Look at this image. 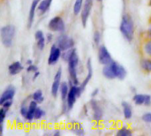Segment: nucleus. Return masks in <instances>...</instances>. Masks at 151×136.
I'll list each match as a JSON object with an SVG mask.
<instances>
[{
    "label": "nucleus",
    "mask_w": 151,
    "mask_h": 136,
    "mask_svg": "<svg viewBox=\"0 0 151 136\" xmlns=\"http://www.w3.org/2000/svg\"><path fill=\"white\" fill-rule=\"evenodd\" d=\"M37 71H38V68L35 65H27V73H35Z\"/></svg>",
    "instance_id": "nucleus-36"
},
{
    "label": "nucleus",
    "mask_w": 151,
    "mask_h": 136,
    "mask_svg": "<svg viewBox=\"0 0 151 136\" xmlns=\"http://www.w3.org/2000/svg\"><path fill=\"white\" fill-rule=\"evenodd\" d=\"M53 135H55V136L60 135V132H59L58 130H56V131L54 132V134H53Z\"/></svg>",
    "instance_id": "nucleus-43"
},
{
    "label": "nucleus",
    "mask_w": 151,
    "mask_h": 136,
    "mask_svg": "<svg viewBox=\"0 0 151 136\" xmlns=\"http://www.w3.org/2000/svg\"><path fill=\"white\" fill-rule=\"evenodd\" d=\"M75 51H76V50H75V49H73V48H72V49H70V50H65V51H64V53H63V55H62L63 59L65 60V61H68L69 58L72 57V55H73Z\"/></svg>",
    "instance_id": "nucleus-28"
},
{
    "label": "nucleus",
    "mask_w": 151,
    "mask_h": 136,
    "mask_svg": "<svg viewBox=\"0 0 151 136\" xmlns=\"http://www.w3.org/2000/svg\"><path fill=\"white\" fill-rule=\"evenodd\" d=\"M145 98L146 95H142V94H136L133 97V101L134 102L135 104L137 105H143L145 104Z\"/></svg>",
    "instance_id": "nucleus-23"
},
{
    "label": "nucleus",
    "mask_w": 151,
    "mask_h": 136,
    "mask_svg": "<svg viewBox=\"0 0 151 136\" xmlns=\"http://www.w3.org/2000/svg\"><path fill=\"white\" fill-rule=\"evenodd\" d=\"M61 49L58 45H52L50 48V52L48 58V64L50 65H54L58 63L61 57Z\"/></svg>",
    "instance_id": "nucleus-9"
},
{
    "label": "nucleus",
    "mask_w": 151,
    "mask_h": 136,
    "mask_svg": "<svg viewBox=\"0 0 151 136\" xmlns=\"http://www.w3.org/2000/svg\"><path fill=\"white\" fill-rule=\"evenodd\" d=\"M57 45L61 49L62 51H65L67 50L73 48L74 41L72 37H69L66 35H61L58 37Z\"/></svg>",
    "instance_id": "nucleus-6"
},
{
    "label": "nucleus",
    "mask_w": 151,
    "mask_h": 136,
    "mask_svg": "<svg viewBox=\"0 0 151 136\" xmlns=\"http://www.w3.org/2000/svg\"><path fill=\"white\" fill-rule=\"evenodd\" d=\"M32 98H33V100H35L38 104H42L44 101V97H43V95H42V91L40 90V89L35 90L33 93V95H32Z\"/></svg>",
    "instance_id": "nucleus-22"
},
{
    "label": "nucleus",
    "mask_w": 151,
    "mask_h": 136,
    "mask_svg": "<svg viewBox=\"0 0 151 136\" xmlns=\"http://www.w3.org/2000/svg\"><path fill=\"white\" fill-rule=\"evenodd\" d=\"M98 2H101V1H103V0H97Z\"/></svg>",
    "instance_id": "nucleus-46"
},
{
    "label": "nucleus",
    "mask_w": 151,
    "mask_h": 136,
    "mask_svg": "<svg viewBox=\"0 0 151 136\" xmlns=\"http://www.w3.org/2000/svg\"><path fill=\"white\" fill-rule=\"evenodd\" d=\"M50 4H50L48 0H41L40 3H39V4H38L37 10L39 11V12H40L41 14H43V13H45V12L50 9Z\"/></svg>",
    "instance_id": "nucleus-20"
},
{
    "label": "nucleus",
    "mask_w": 151,
    "mask_h": 136,
    "mask_svg": "<svg viewBox=\"0 0 151 136\" xmlns=\"http://www.w3.org/2000/svg\"><path fill=\"white\" fill-rule=\"evenodd\" d=\"M40 75V73L37 71V72H35V73H34V75H33V81H35L37 78H38V76Z\"/></svg>",
    "instance_id": "nucleus-39"
},
{
    "label": "nucleus",
    "mask_w": 151,
    "mask_h": 136,
    "mask_svg": "<svg viewBox=\"0 0 151 136\" xmlns=\"http://www.w3.org/2000/svg\"><path fill=\"white\" fill-rule=\"evenodd\" d=\"M93 8V0H85L82 10H81V23L83 27L87 26L88 19Z\"/></svg>",
    "instance_id": "nucleus-8"
},
{
    "label": "nucleus",
    "mask_w": 151,
    "mask_h": 136,
    "mask_svg": "<svg viewBox=\"0 0 151 136\" xmlns=\"http://www.w3.org/2000/svg\"><path fill=\"white\" fill-rule=\"evenodd\" d=\"M27 112H28V105L22 104L21 107H20V110H19V112H20L21 116L25 118L26 115H27Z\"/></svg>",
    "instance_id": "nucleus-33"
},
{
    "label": "nucleus",
    "mask_w": 151,
    "mask_h": 136,
    "mask_svg": "<svg viewBox=\"0 0 151 136\" xmlns=\"http://www.w3.org/2000/svg\"><path fill=\"white\" fill-rule=\"evenodd\" d=\"M48 27L52 32L62 33L65 29V24L64 19L60 16H56L49 21Z\"/></svg>",
    "instance_id": "nucleus-5"
},
{
    "label": "nucleus",
    "mask_w": 151,
    "mask_h": 136,
    "mask_svg": "<svg viewBox=\"0 0 151 136\" xmlns=\"http://www.w3.org/2000/svg\"><path fill=\"white\" fill-rule=\"evenodd\" d=\"M68 63V71L70 75V85L79 86V81L77 77V66L79 65V57L76 51L72 55V57L67 61Z\"/></svg>",
    "instance_id": "nucleus-2"
},
{
    "label": "nucleus",
    "mask_w": 151,
    "mask_h": 136,
    "mask_svg": "<svg viewBox=\"0 0 151 136\" xmlns=\"http://www.w3.org/2000/svg\"><path fill=\"white\" fill-rule=\"evenodd\" d=\"M119 30L126 40L131 42L134 36V25L133 19L129 14H125L122 17Z\"/></svg>",
    "instance_id": "nucleus-1"
},
{
    "label": "nucleus",
    "mask_w": 151,
    "mask_h": 136,
    "mask_svg": "<svg viewBox=\"0 0 151 136\" xmlns=\"http://www.w3.org/2000/svg\"><path fill=\"white\" fill-rule=\"evenodd\" d=\"M110 65H111V66L114 72L116 78H118L119 80H124L127 77V70L125 69V67L123 65H121L120 64H119L115 61H112Z\"/></svg>",
    "instance_id": "nucleus-11"
},
{
    "label": "nucleus",
    "mask_w": 151,
    "mask_h": 136,
    "mask_svg": "<svg viewBox=\"0 0 151 136\" xmlns=\"http://www.w3.org/2000/svg\"><path fill=\"white\" fill-rule=\"evenodd\" d=\"M41 0H33L31 6H30V10L28 12V19H27V27L30 28L33 25L34 19H35V12L38 8V4L40 3Z\"/></svg>",
    "instance_id": "nucleus-14"
},
{
    "label": "nucleus",
    "mask_w": 151,
    "mask_h": 136,
    "mask_svg": "<svg viewBox=\"0 0 151 136\" xmlns=\"http://www.w3.org/2000/svg\"><path fill=\"white\" fill-rule=\"evenodd\" d=\"M61 77H62V69L58 68L57 73H55L54 76V81L51 86V94L54 97H57L58 91L60 90V86H61Z\"/></svg>",
    "instance_id": "nucleus-10"
},
{
    "label": "nucleus",
    "mask_w": 151,
    "mask_h": 136,
    "mask_svg": "<svg viewBox=\"0 0 151 136\" xmlns=\"http://www.w3.org/2000/svg\"><path fill=\"white\" fill-rule=\"evenodd\" d=\"M37 41V47L40 50H42L45 47V42H46V39H45V36H42L38 39H36Z\"/></svg>",
    "instance_id": "nucleus-29"
},
{
    "label": "nucleus",
    "mask_w": 151,
    "mask_h": 136,
    "mask_svg": "<svg viewBox=\"0 0 151 136\" xmlns=\"http://www.w3.org/2000/svg\"><path fill=\"white\" fill-rule=\"evenodd\" d=\"M14 96H15V89L12 85L8 86L4 89V91L2 93V95H1V97H0V104L2 105L4 103H5L7 101H10V100H12L13 97H14Z\"/></svg>",
    "instance_id": "nucleus-13"
},
{
    "label": "nucleus",
    "mask_w": 151,
    "mask_h": 136,
    "mask_svg": "<svg viewBox=\"0 0 151 136\" xmlns=\"http://www.w3.org/2000/svg\"><path fill=\"white\" fill-rule=\"evenodd\" d=\"M45 114V112L42 110L41 108L37 107L35 112V119H41Z\"/></svg>",
    "instance_id": "nucleus-30"
},
{
    "label": "nucleus",
    "mask_w": 151,
    "mask_h": 136,
    "mask_svg": "<svg viewBox=\"0 0 151 136\" xmlns=\"http://www.w3.org/2000/svg\"><path fill=\"white\" fill-rule=\"evenodd\" d=\"M122 108H123V113H124L125 119H130L133 116V109H132L131 104L127 102H123Z\"/></svg>",
    "instance_id": "nucleus-18"
},
{
    "label": "nucleus",
    "mask_w": 151,
    "mask_h": 136,
    "mask_svg": "<svg viewBox=\"0 0 151 136\" xmlns=\"http://www.w3.org/2000/svg\"><path fill=\"white\" fill-rule=\"evenodd\" d=\"M98 60L104 65H110L113 61L108 49L104 45L100 46L98 49Z\"/></svg>",
    "instance_id": "nucleus-7"
},
{
    "label": "nucleus",
    "mask_w": 151,
    "mask_h": 136,
    "mask_svg": "<svg viewBox=\"0 0 151 136\" xmlns=\"http://www.w3.org/2000/svg\"><path fill=\"white\" fill-rule=\"evenodd\" d=\"M71 129L73 133H75L76 135H84V130L82 129V127L81 124L77 123V122H73L72 127H71Z\"/></svg>",
    "instance_id": "nucleus-24"
},
{
    "label": "nucleus",
    "mask_w": 151,
    "mask_h": 136,
    "mask_svg": "<svg viewBox=\"0 0 151 136\" xmlns=\"http://www.w3.org/2000/svg\"><path fill=\"white\" fill-rule=\"evenodd\" d=\"M90 105H91V109L93 112V119H95L96 121L101 120L104 117L103 109L100 107V105L97 104V102L95 101L94 99L90 101Z\"/></svg>",
    "instance_id": "nucleus-12"
},
{
    "label": "nucleus",
    "mask_w": 151,
    "mask_h": 136,
    "mask_svg": "<svg viewBox=\"0 0 151 136\" xmlns=\"http://www.w3.org/2000/svg\"><path fill=\"white\" fill-rule=\"evenodd\" d=\"M22 70H23V65H22V64H21L19 61L12 62V63L9 65V67H8V71H9V73H10L11 75L19 74Z\"/></svg>",
    "instance_id": "nucleus-16"
},
{
    "label": "nucleus",
    "mask_w": 151,
    "mask_h": 136,
    "mask_svg": "<svg viewBox=\"0 0 151 136\" xmlns=\"http://www.w3.org/2000/svg\"><path fill=\"white\" fill-rule=\"evenodd\" d=\"M69 90H70V87L68 86L67 82L61 83V86H60V95H61V98H62L63 102L66 101Z\"/></svg>",
    "instance_id": "nucleus-21"
},
{
    "label": "nucleus",
    "mask_w": 151,
    "mask_h": 136,
    "mask_svg": "<svg viewBox=\"0 0 151 136\" xmlns=\"http://www.w3.org/2000/svg\"><path fill=\"white\" fill-rule=\"evenodd\" d=\"M52 35L51 34H48L47 35V37H46V40L48 41V42H51V40H52Z\"/></svg>",
    "instance_id": "nucleus-41"
},
{
    "label": "nucleus",
    "mask_w": 151,
    "mask_h": 136,
    "mask_svg": "<svg viewBox=\"0 0 151 136\" xmlns=\"http://www.w3.org/2000/svg\"><path fill=\"white\" fill-rule=\"evenodd\" d=\"M48 1H49V2H50V4H51V3H52V0H48Z\"/></svg>",
    "instance_id": "nucleus-45"
},
{
    "label": "nucleus",
    "mask_w": 151,
    "mask_h": 136,
    "mask_svg": "<svg viewBox=\"0 0 151 136\" xmlns=\"http://www.w3.org/2000/svg\"><path fill=\"white\" fill-rule=\"evenodd\" d=\"M132 135H133L132 131H131L129 128L126 127L120 128V129L117 132V135L118 136H131Z\"/></svg>",
    "instance_id": "nucleus-26"
},
{
    "label": "nucleus",
    "mask_w": 151,
    "mask_h": 136,
    "mask_svg": "<svg viewBox=\"0 0 151 136\" xmlns=\"http://www.w3.org/2000/svg\"><path fill=\"white\" fill-rule=\"evenodd\" d=\"M87 68H88V75H87L86 79L84 80V81L81 85V88L82 89V90H84V89L86 88V86L88 85V83L89 82V81L91 80L92 75H93V67H92V64H91L90 59H88L87 62Z\"/></svg>",
    "instance_id": "nucleus-17"
},
{
    "label": "nucleus",
    "mask_w": 151,
    "mask_h": 136,
    "mask_svg": "<svg viewBox=\"0 0 151 136\" xmlns=\"http://www.w3.org/2000/svg\"><path fill=\"white\" fill-rule=\"evenodd\" d=\"M82 89L81 86H75V85H70V90L66 98V104H67V109L72 110L77 97H80L81 93H82Z\"/></svg>",
    "instance_id": "nucleus-4"
},
{
    "label": "nucleus",
    "mask_w": 151,
    "mask_h": 136,
    "mask_svg": "<svg viewBox=\"0 0 151 136\" xmlns=\"http://www.w3.org/2000/svg\"><path fill=\"white\" fill-rule=\"evenodd\" d=\"M98 93H99V89H95V90L92 92L91 96H92L93 97H95L96 96H97V94H98Z\"/></svg>",
    "instance_id": "nucleus-40"
},
{
    "label": "nucleus",
    "mask_w": 151,
    "mask_h": 136,
    "mask_svg": "<svg viewBox=\"0 0 151 136\" xmlns=\"http://www.w3.org/2000/svg\"><path fill=\"white\" fill-rule=\"evenodd\" d=\"M37 104H38V103L35 102V100H32L29 103V104H28V112H27V115L25 117L26 120L31 122L33 119H35V112L36 108L38 107Z\"/></svg>",
    "instance_id": "nucleus-15"
},
{
    "label": "nucleus",
    "mask_w": 151,
    "mask_h": 136,
    "mask_svg": "<svg viewBox=\"0 0 151 136\" xmlns=\"http://www.w3.org/2000/svg\"><path fill=\"white\" fill-rule=\"evenodd\" d=\"M103 74L104 76L108 79V80H113L116 78L115 74H114V72L111 66V65H104V69H103Z\"/></svg>",
    "instance_id": "nucleus-19"
},
{
    "label": "nucleus",
    "mask_w": 151,
    "mask_h": 136,
    "mask_svg": "<svg viewBox=\"0 0 151 136\" xmlns=\"http://www.w3.org/2000/svg\"><path fill=\"white\" fill-rule=\"evenodd\" d=\"M7 112H8V109L4 108V107L1 108V110H0V124H3L4 123Z\"/></svg>",
    "instance_id": "nucleus-31"
},
{
    "label": "nucleus",
    "mask_w": 151,
    "mask_h": 136,
    "mask_svg": "<svg viewBox=\"0 0 151 136\" xmlns=\"http://www.w3.org/2000/svg\"><path fill=\"white\" fill-rule=\"evenodd\" d=\"M151 104V96L150 95H146V98H145V104L144 105L146 106H150Z\"/></svg>",
    "instance_id": "nucleus-38"
},
{
    "label": "nucleus",
    "mask_w": 151,
    "mask_h": 136,
    "mask_svg": "<svg viewBox=\"0 0 151 136\" xmlns=\"http://www.w3.org/2000/svg\"><path fill=\"white\" fill-rule=\"evenodd\" d=\"M142 120L146 123H150L151 124V112H146L142 115Z\"/></svg>",
    "instance_id": "nucleus-34"
},
{
    "label": "nucleus",
    "mask_w": 151,
    "mask_h": 136,
    "mask_svg": "<svg viewBox=\"0 0 151 136\" xmlns=\"http://www.w3.org/2000/svg\"><path fill=\"white\" fill-rule=\"evenodd\" d=\"M143 50L145 51V53L151 57V40L148 41L145 44H144V47H143Z\"/></svg>",
    "instance_id": "nucleus-32"
},
{
    "label": "nucleus",
    "mask_w": 151,
    "mask_h": 136,
    "mask_svg": "<svg viewBox=\"0 0 151 136\" xmlns=\"http://www.w3.org/2000/svg\"><path fill=\"white\" fill-rule=\"evenodd\" d=\"M83 1L84 0H75L74 5H73V13H74V15H78L81 12L83 4H84Z\"/></svg>",
    "instance_id": "nucleus-25"
},
{
    "label": "nucleus",
    "mask_w": 151,
    "mask_h": 136,
    "mask_svg": "<svg viewBox=\"0 0 151 136\" xmlns=\"http://www.w3.org/2000/svg\"><path fill=\"white\" fill-rule=\"evenodd\" d=\"M142 68L148 73L151 72V60L150 59H144L142 61Z\"/></svg>",
    "instance_id": "nucleus-27"
},
{
    "label": "nucleus",
    "mask_w": 151,
    "mask_h": 136,
    "mask_svg": "<svg viewBox=\"0 0 151 136\" xmlns=\"http://www.w3.org/2000/svg\"><path fill=\"white\" fill-rule=\"evenodd\" d=\"M100 41H101V34L98 31H96L94 34V42L96 44L98 45L100 43Z\"/></svg>",
    "instance_id": "nucleus-35"
},
{
    "label": "nucleus",
    "mask_w": 151,
    "mask_h": 136,
    "mask_svg": "<svg viewBox=\"0 0 151 136\" xmlns=\"http://www.w3.org/2000/svg\"><path fill=\"white\" fill-rule=\"evenodd\" d=\"M26 65H33V61H32L31 59H27V60L26 61Z\"/></svg>",
    "instance_id": "nucleus-42"
},
{
    "label": "nucleus",
    "mask_w": 151,
    "mask_h": 136,
    "mask_svg": "<svg viewBox=\"0 0 151 136\" xmlns=\"http://www.w3.org/2000/svg\"><path fill=\"white\" fill-rule=\"evenodd\" d=\"M150 5L151 6V0H150Z\"/></svg>",
    "instance_id": "nucleus-47"
},
{
    "label": "nucleus",
    "mask_w": 151,
    "mask_h": 136,
    "mask_svg": "<svg viewBox=\"0 0 151 136\" xmlns=\"http://www.w3.org/2000/svg\"><path fill=\"white\" fill-rule=\"evenodd\" d=\"M15 31V27L12 25H6L1 28V41L4 47L10 48L12 45Z\"/></svg>",
    "instance_id": "nucleus-3"
},
{
    "label": "nucleus",
    "mask_w": 151,
    "mask_h": 136,
    "mask_svg": "<svg viewBox=\"0 0 151 136\" xmlns=\"http://www.w3.org/2000/svg\"><path fill=\"white\" fill-rule=\"evenodd\" d=\"M149 35H150V37H151V25H150V28H149Z\"/></svg>",
    "instance_id": "nucleus-44"
},
{
    "label": "nucleus",
    "mask_w": 151,
    "mask_h": 136,
    "mask_svg": "<svg viewBox=\"0 0 151 136\" xmlns=\"http://www.w3.org/2000/svg\"><path fill=\"white\" fill-rule=\"evenodd\" d=\"M12 100H10V101H7V102L4 103L1 106H2V107H4V108L9 109V108L12 106Z\"/></svg>",
    "instance_id": "nucleus-37"
}]
</instances>
